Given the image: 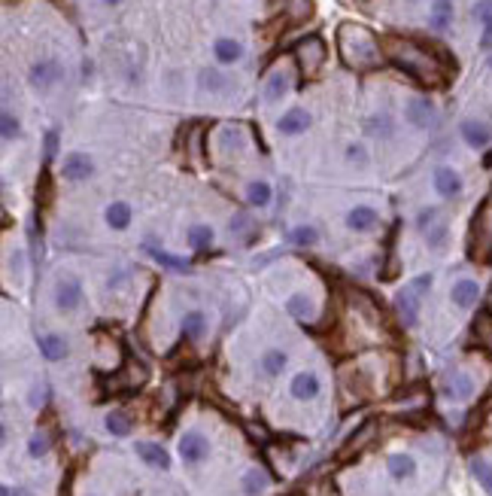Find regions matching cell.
Wrapping results in <instances>:
<instances>
[{
	"mask_svg": "<svg viewBox=\"0 0 492 496\" xmlns=\"http://www.w3.org/2000/svg\"><path fill=\"white\" fill-rule=\"evenodd\" d=\"M61 76H64V67H61L55 58H46V62H37L30 67V83L37 88H52Z\"/></svg>",
	"mask_w": 492,
	"mask_h": 496,
	"instance_id": "obj_10",
	"label": "cell"
},
{
	"mask_svg": "<svg viewBox=\"0 0 492 496\" xmlns=\"http://www.w3.org/2000/svg\"><path fill=\"white\" fill-rule=\"evenodd\" d=\"M289 241L295 247H316L320 244V231H316L313 226H295L289 231Z\"/></svg>",
	"mask_w": 492,
	"mask_h": 496,
	"instance_id": "obj_32",
	"label": "cell"
},
{
	"mask_svg": "<svg viewBox=\"0 0 492 496\" xmlns=\"http://www.w3.org/2000/svg\"><path fill=\"white\" fill-rule=\"evenodd\" d=\"M450 18H453V4L450 0H435V13H432V25L438 31H444L450 25Z\"/></svg>",
	"mask_w": 492,
	"mask_h": 496,
	"instance_id": "obj_34",
	"label": "cell"
},
{
	"mask_svg": "<svg viewBox=\"0 0 492 496\" xmlns=\"http://www.w3.org/2000/svg\"><path fill=\"white\" fill-rule=\"evenodd\" d=\"M182 332H186V338L198 341L204 332H207V317H204V311H189L186 317H182Z\"/></svg>",
	"mask_w": 492,
	"mask_h": 496,
	"instance_id": "obj_26",
	"label": "cell"
},
{
	"mask_svg": "<svg viewBox=\"0 0 492 496\" xmlns=\"http://www.w3.org/2000/svg\"><path fill=\"white\" fill-rule=\"evenodd\" d=\"M286 366H289V357H286V350H264V353H262V371L268 374V378H276V374H283Z\"/></svg>",
	"mask_w": 492,
	"mask_h": 496,
	"instance_id": "obj_24",
	"label": "cell"
},
{
	"mask_svg": "<svg viewBox=\"0 0 492 496\" xmlns=\"http://www.w3.org/2000/svg\"><path fill=\"white\" fill-rule=\"evenodd\" d=\"M186 241L192 250H207V247H213V229L210 226H192Z\"/></svg>",
	"mask_w": 492,
	"mask_h": 496,
	"instance_id": "obj_33",
	"label": "cell"
},
{
	"mask_svg": "<svg viewBox=\"0 0 492 496\" xmlns=\"http://www.w3.org/2000/svg\"><path fill=\"white\" fill-rule=\"evenodd\" d=\"M386 466H389V475H392L395 481H407L416 475V460L410 457V454H392Z\"/></svg>",
	"mask_w": 492,
	"mask_h": 496,
	"instance_id": "obj_18",
	"label": "cell"
},
{
	"mask_svg": "<svg viewBox=\"0 0 492 496\" xmlns=\"http://www.w3.org/2000/svg\"><path fill=\"white\" fill-rule=\"evenodd\" d=\"M320 378H316L313 371H301V374H295L292 383H289V390H292V396L298 399V402H310L320 396Z\"/></svg>",
	"mask_w": 492,
	"mask_h": 496,
	"instance_id": "obj_13",
	"label": "cell"
},
{
	"mask_svg": "<svg viewBox=\"0 0 492 496\" xmlns=\"http://www.w3.org/2000/svg\"><path fill=\"white\" fill-rule=\"evenodd\" d=\"M104 4H110V6H116V4H119V0H104Z\"/></svg>",
	"mask_w": 492,
	"mask_h": 496,
	"instance_id": "obj_49",
	"label": "cell"
},
{
	"mask_svg": "<svg viewBox=\"0 0 492 496\" xmlns=\"http://www.w3.org/2000/svg\"><path fill=\"white\" fill-rule=\"evenodd\" d=\"M0 496H22V493L13 490V488H9V484H4V488H0Z\"/></svg>",
	"mask_w": 492,
	"mask_h": 496,
	"instance_id": "obj_48",
	"label": "cell"
},
{
	"mask_svg": "<svg viewBox=\"0 0 492 496\" xmlns=\"http://www.w3.org/2000/svg\"><path fill=\"white\" fill-rule=\"evenodd\" d=\"M276 128H280L283 134H301V131L310 128V113L301 110V107H295V110H289V113H283V119H280V125H276Z\"/></svg>",
	"mask_w": 492,
	"mask_h": 496,
	"instance_id": "obj_17",
	"label": "cell"
},
{
	"mask_svg": "<svg viewBox=\"0 0 492 496\" xmlns=\"http://www.w3.org/2000/svg\"><path fill=\"white\" fill-rule=\"evenodd\" d=\"M404 119L414 128H432L435 125V119H438V113H435V104L428 98H414L407 104V110H404Z\"/></svg>",
	"mask_w": 492,
	"mask_h": 496,
	"instance_id": "obj_8",
	"label": "cell"
},
{
	"mask_svg": "<svg viewBox=\"0 0 492 496\" xmlns=\"http://www.w3.org/2000/svg\"><path fill=\"white\" fill-rule=\"evenodd\" d=\"M28 454H30V457H43V454H49V435L46 432H34V435H30Z\"/></svg>",
	"mask_w": 492,
	"mask_h": 496,
	"instance_id": "obj_39",
	"label": "cell"
},
{
	"mask_svg": "<svg viewBox=\"0 0 492 496\" xmlns=\"http://www.w3.org/2000/svg\"><path fill=\"white\" fill-rule=\"evenodd\" d=\"M61 174H64V180H70V183H82V180H88L95 174V161L86 153H70L64 158V165H61Z\"/></svg>",
	"mask_w": 492,
	"mask_h": 496,
	"instance_id": "obj_9",
	"label": "cell"
},
{
	"mask_svg": "<svg viewBox=\"0 0 492 496\" xmlns=\"http://www.w3.org/2000/svg\"><path fill=\"white\" fill-rule=\"evenodd\" d=\"M225 140H222V144H225V149H240L243 146V137H240V131L238 128H225V134H222Z\"/></svg>",
	"mask_w": 492,
	"mask_h": 496,
	"instance_id": "obj_44",
	"label": "cell"
},
{
	"mask_svg": "<svg viewBox=\"0 0 492 496\" xmlns=\"http://www.w3.org/2000/svg\"><path fill=\"white\" fill-rule=\"evenodd\" d=\"M43 399H46V387H34V393H30V405H34V408H40V405H43Z\"/></svg>",
	"mask_w": 492,
	"mask_h": 496,
	"instance_id": "obj_46",
	"label": "cell"
},
{
	"mask_svg": "<svg viewBox=\"0 0 492 496\" xmlns=\"http://www.w3.org/2000/svg\"><path fill=\"white\" fill-rule=\"evenodd\" d=\"M462 137H465V144L468 146H474V149H484L489 146V140H492V131L484 125V122H477V119H468V122H462Z\"/></svg>",
	"mask_w": 492,
	"mask_h": 496,
	"instance_id": "obj_16",
	"label": "cell"
},
{
	"mask_svg": "<svg viewBox=\"0 0 492 496\" xmlns=\"http://www.w3.org/2000/svg\"><path fill=\"white\" fill-rule=\"evenodd\" d=\"M346 226H350L353 231H368V229H374V226H377V210L368 207V204L353 207L350 214H346Z\"/></svg>",
	"mask_w": 492,
	"mask_h": 496,
	"instance_id": "obj_19",
	"label": "cell"
},
{
	"mask_svg": "<svg viewBox=\"0 0 492 496\" xmlns=\"http://www.w3.org/2000/svg\"><path fill=\"white\" fill-rule=\"evenodd\" d=\"M426 241H428V247L432 250H440L447 244V226L440 222V226H435V229H428V235H426Z\"/></svg>",
	"mask_w": 492,
	"mask_h": 496,
	"instance_id": "obj_40",
	"label": "cell"
},
{
	"mask_svg": "<svg viewBox=\"0 0 492 496\" xmlns=\"http://www.w3.org/2000/svg\"><path fill=\"white\" fill-rule=\"evenodd\" d=\"M368 131H371L374 137H389V134H392V119H389L386 113L368 119Z\"/></svg>",
	"mask_w": 492,
	"mask_h": 496,
	"instance_id": "obj_37",
	"label": "cell"
},
{
	"mask_svg": "<svg viewBox=\"0 0 492 496\" xmlns=\"http://www.w3.org/2000/svg\"><path fill=\"white\" fill-rule=\"evenodd\" d=\"M18 119L9 113V110H4V116H0V134H4V140H16L18 137Z\"/></svg>",
	"mask_w": 492,
	"mask_h": 496,
	"instance_id": "obj_38",
	"label": "cell"
},
{
	"mask_svg": "<svg viewBox=\"0 0 492 496\" xmlns=\"http://www.w3.org/2000/svg\"><path fill=\"white\" fill-rule=\"evenodd\" d=\"M346 161H353V165H365V161H368L365 146L362 144H350V146H346Z\"/></svg>",
	"mask_w": 492,
	"mask_h": 496,
	"instance_id": "obj_43",
	"label": "cell"
},
{
	"mask_svg": "<svg viewBox=\"0 0 492 496\" xmlns=\"http://www.w3.org/2000/svg\"><path fill=\"white\" fill-rule=\"evenodd\" d=\"M380 49H383V58H389L407 76H414L419 86H428V88L444 86L447 70L440 64V58H435L432 49H426L423 43L407 37H383Z\"/></svg>",
	"mask_w": 492,
	"mask_h": 496,
	"instance_id": "obj_1",
	"label": "cell"
},
{
	"mask_svg": "<svg viewBox=\"0 0 492 496\" xmlns=\"http://www.w3.org/2000/svg\"><path fill=\"white\" fill-rule=\"evenodd\" d=\"M134 454L146 466H152V469H168V466H170L168 451H164L161 444H156V442H137L134 444Z\"/></svg>",
	"mask_w": 492,
	"mask_h": 496,
	"instance_id": "obj_15",
	"label": "cell"
},
{
	"mask_svg": "<svg viewBox=\"0 0 492 496\" xmlns=\"http://www.w3.org/2000/svg\"><path fill=\"white\" fill-rule=\"evenodd\" d=\"M295 62H298V70L307 76V79H313L316 74L322 70L325 64V43H322V37H304L298 46H295Z\"/></svg>",
	"mask_w": 492,
	"mask_h": 496,
	"instance_id": "obj_5",
	"label": "cell"
},
{
	"mask_svg": "<svg viewBox=\"0 0 492 496\" xmlns=\"http://www.w3.org/2000/svg\"><path fill=\"white\" fill-rule=\"evenodd\" d=\"M337 52H341L344 64L353 70H371L383 62V49L374 34L356 22H344L337 28Z\"/></svg>",
	"mask_w": 492,
	"mask_h": 496,
	"instance_id": "obj_2",
	"label": "cell"
},
{
	"mask_svg": "<svg viewBox=\"0 0 492 496\" xmlns=\"http://www.w3.org/2000/svg\"><path fill=\"white\" fill-rule=\"evenodd\" d=\"M201 144H204V131H201V125H194V128H189V134H186V156H189V161L192 165H201Z\"/></svg>",
	"mask_w": 492,
	"mask_h": 496,
	"instance_id": "obj_31",
	"label": "cell"
},
{
	"mask_svg": "<svg viewBox=\"0 0 492 496\" xmlns=\"http://www.w3.org/2000/svg\"><path fill=\"white\" fill-rule=\"evenodd\" d=\"M156 256H158V262H164V265L173 271H189V262H180L177 256H170V253H156Z\"/></svg>",
	"mask_w": 492,
	"mask_h": 496,
	"instance_id": "obj_45",
	"label": "cell"
},
{
	"mask_svg": "<svg viewBox=\"0 0 492 496\" xmlns=\"http://www.w3.org/2000/svg\"><path fill=\"white\" fill-rule=\"evenodd\" d=\"M289 83H292L289 70H286V67L274 70V74L268 76V83H264V98H268V100H280L286 92H289Z\"/></svg>",
	"mask_w": 492,
	"mask_h": 496,
	"instance_id": "obj_20",
	"label": "cell"
},
{
	"mask_svg": "<svg viewBox=\"0 0 492 496\" xmlns=\"http://www.w3.org/2000/svg\"><path fill=\"white\" fill-rule=\"evenodd\" d=\"M471 472H474V478H477V481L492 493V463H486V460H474V463H471Z\"/></svg>",
	"mask_w": 492,
	"mask_h": 496,
	"instance_id": "obj_36",
	"label": "cell"
},
{
	"mask_svg": "<svg viewBox=\"0 0 492 496\" xmlns=\"http://www.w3.org/2000/svg\"><path fill=\"white\" fill-rule=\"evenodd\" d=\"M480 46H484V49H489V46H492V22H489V25H484V37H480Z\"/></svg>",
	"mask_w": 492,
	"mask_h": 496,
	"instance_id": "obj_47",
	"label": "cell"
},
{
	"mask_svg": "<svg viewBox=\"0 0 492 496\" xmlns=\"http://www.w3.org/2000/svg\"><path fill=\"white\" fill-rule=\"evenodd\" d=\"M198 83H201L204 92H225V88H228V79H225L216 67H204Z\"/></svg>",
	"mask_w": 492,
	"mask_h": 496,
	"instance_id": "obj_29",
	"label": "cell"
},
{
	"mask_svg": "<svg viewBox=\"0 0 492 496\" xmlns=\"http://www.w3.org/2000/svg\"><path fill=\"white\" fill-rule=\"evenodd\" d=\"M240 55H243V46L238 43V40H231V37L216 40V58H219L222 64H234V62H240Z\"/></svg>",
	"mask_w": 492,
	"mask_h": 496,
	"instance_id": "obj_27",
	"label": "cell"
},
{
	"mask_svg": "<svg viewBox=\"0 0 492 496\" xmlns=\"http://www.w3.org/2000/svg\"><path fill=\"white\" fill-rule=\"evenodd\" d=\"M438 217H440V210H438V207H426L423 214L416 217V229H419V231H428V229H432L435 222H438Z\"/></svg>",
	"mask_w": 492,
	"mask_h": 496,
	"instance_id": "obj_41",
	"label": "cell"
},
{
	"mask_svg": "<svg viewBox=\"0 0 492 496\" xmlns=\"http://www.w3.org/2000/svg\"><path fill=\"white\" fill-rule=\"evenodd\" d=\"M371 435H374V423H371V420H368V423H365V427H362V429H358V432L353 435V439H350V442H346V444H344V451H341V460H346V457H353V454H358V451H362V448H365V444H368V442H371Z\"/></svg>",
	"mask_w": 492,
	"mask_h": 496,
	"instance_id": "obj_28",
	"label": "cell"
},
{
	"mask_svg": "<svg viewBox=\"0 0 492 496\" xmlns=\"http://www.w3.org/2000/svg\"><path fill=\"white\" fill-rule=\"evenodd\" d=\"M471 16H474L477 22L489 25V22H492V0H477L474 9H471Z\"/></svg>",
	"mask_w": 492,
	"mask_h": 496,
	"instance_id": "obj_42",
	"label": "cell"
},
{
	"mask_svg": "<svg viewBox=\"0 0 492 496\" xmlns=\"http://www.w3.org/2000/svg\"><path fill=\"white\" fill-rule=\"evenodd\" d=\"M435 189H438V195L440 198H456V195H462V177H459V171L453 168H438L435 171Z\"/></svg>",
	"mask_w": 492,
	"mask_h": 496,
	"instance_id": "obj_12",
	"label": "cell"
},
{
	"mask_svg": "<svg viewBox=\"0 0 492 496\" xmlns=\"http://www.w3.org/2000/svg\"><path fill=\"white\" fill-rule=\"evenodd\" d=\"M104 217H107V226H110V229L125 231V229L131 226V204H125V201H112Z\"/></svg>",
	"mask_w": 492,
	"mask_h": 496,
	"instance_id": "obj_22",
	"label": "cell"
},
{
	"mask_svg": "<svg viewBox=\"0 0 492 496\" xmlns=\"http://www.w3.org/2000/svg\"><path fill=\"white\" fill-rule=\"evenodd\" d=\"M480 299V283L474 277H462L453 283V289H450V301H453L456 308H474Z\"/></svg>",
	"mask_w": 492,
	"mask_h": 496,
	"instance_id": "obj_11",
	"label": "cell"
},
{
	"mask_svg": "<svg viewBox=\"0 0 492 496\" xmlns=\"http://www.w3.org/2000/svg\"><path fill=\"white\" fill-rule=\"evenodd\" d=\"M286 311H289L295 320H301V323H313V317H316V308H313V301L307 296H292L289 301H286Z\"/></svg>",
	"mask_w": 492,
	"mask_h": 496,
	"instance_id": "obj_23",
	"label": "cell"
},
{
	"mask_svg": "<svg viewBox=\"0 0 492 496\" xmlns=\"http://www.w3.org/2000/svg\"><path fill=\"white\" fill-rule=\"evenodd\" d=\"M37 347L40 353L49 359V362H58V359H64L67 353H70V344L64 335H55V332H43V335L37 338Z\"/></svg>",
	"mask_w": 492,
	"mask_h": 496,
	"instance_id": "obj_14",
	"label": "cell"
},
{
	"mask_svg": "<svg viewBox=\"0 0 492 496\" xmlns=\"http://www.w3.org/2000/svg\"><path fill=\"white\" fill-rule=\"evenodd\" d=\"M471 256L477 262L492 259V201L480 207L471 222Z\"/></svg>",
	"mask_w": 492,
	"mask_h": 496,
	"instance_id": "obj_4",
	"label": "cell"
},
{
	"mask_svg": "<svg viewBox=\"0 0 492 496\" xmlns=\"http://www.w3.org/2000/svg\"><path fill=\"white\" fill-rule=\"evenodd\" d=\"M444 393L450 399H471L474 396V381H471V374H453V378L447 381V387H444Z\"/></svg>",
	"mask_w": 492,
	"mask_h": 496,
	"instance_id": "obj_21",
	"label": "cell"
},
{
	"mask_svg": "<svg viewBox=\"0 0 492 496\" xmlns=\"http://www.w3.org/2000/svg\"><path fill=\"white\" fill-rule=\"evenodd\" d=\"M107 429L112 432V435H128L131 432V420H128V414H122V411H110L107 414Z\"/></svg>",
	"mask_w": 492,
	"mask_h": 496,
	"instance_id": "obj_35",
	"label": "cell"
},
{
	"mask_svg": "<svg viewBox=\"0 0 492 496\" xmlns=\"http://www.w3.org/2000/svg\"><path fill=\"white\" fill-rule=\"evenodd\" d=\"M180 457L186 460V463H204L210 457V442H207V435L198 432V429H192L186 432L180 439Z\"/></svg>",
	"mask_w": 492,
	"mask_h": 496,
	"instance_id": "obj_6",
	"label": "cell"
},
{
	"mask_svg": "<svg viewBox=\"0 0 492 496\" xmlns=\"http://www.w3.org/2000/svg\"><path fill=\"white\" fill-rule=\"evenodd\" d=\"M271 198H274V192L264 180H252V183L246 186V201H250L252 207H268Z\"/></svg>",
	"mask_w": 492,
	"mask_h": 496,
	"instance_id": "obj_25",
	"label": "cell"
},
{
	"mask_svg": "<svg viewBox=\"0 0 492 496\" xmlns=\"http://www.w3.org/2000/svg\"><path fill=\"white\" fill-rule=\"evenodd\" d=\"M432 289V275H419L407 283V287L398 292L395 299V308H398V317H402L404 326H416L419 320V301H423V296Z\"/></svg>",
	"mask_w": 492,
	"mask_h": 496,
	"instance_id": "obj_3",
	"label": "cell"
},
{
	"mask_svg": "<svg viewBox=\"0 0 492 496\" xmlns=\"http://www.w3.org/2000/svg\"><path fill=\"white\" fill-rule=\"evenodd\" d=\"M264 490H268V475L262 469H250L243 475V493L246 496H262Z\"/></svg>",
	"mask_w": 492,
	"mask_h": 496,
	"instance_id": "obj_30",
	"label": "cell"
},
{
	"mask_svg": "<svg viewBox=\"0 0 492 496\" xmlns=\"http://www.w3.org/2000/svg\"><path fill=\"white\" fill-rule=\"evenodd\" d=\"M82 301V283L76 277H61L55 287V308L58 311H76Z\"/></svg>",
	"mask_w": 492,
	"mask_h": 496,
	"instance_id": "obj_7",
	"label": "cell"
}]
</instances>
